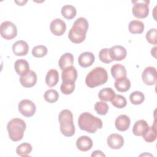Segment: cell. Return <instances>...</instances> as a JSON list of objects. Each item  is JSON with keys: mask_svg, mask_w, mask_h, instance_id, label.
<instances>
[{"mask_svg": "<svg viewBox=\"0 0 157 157\" xmlns=\"http://www.w3.org/2000/svg\"><path fill=\"white\" fill-rule=\"evenodd\" d=\"M88 29V22L84 17L78 18L69 31V39L74 44H80L85 40Z\"/></svg>", "mask_w": 157, "mask_h": 157, "instance_id": "cell-1", "label": "cell"}, {"mask_svg": "<svg viewBox=\"0 0 157 157\" xmlns=\"http://www.w3.org/2000/svg\"><path fill=\"white\" fill-rule=\"evenodd\" d=\"M78 125L80 129L89 133H95L102 127V120L89 112L82 113L78 119Z\"/></svg>", "mask_w": 157, "mask_h": 157, "instance_id": "cell-2", "label": "cell"}, {"mask_svg": "<svg viewBox=\"0 0 157 157\" xmlns=\"http://www.w3.org/2000/svg\"><path fill=\"white\" fill-rule=\"evenodd\" d=\"M61 132L66 137H71L75 134V129L73 121V115L71 111L64 109L58 115Z\"/></svg>", "mask_w": 157, "mask_h": 157, "instance_id": "cell-3", "label": "cell"}, {"mask_svg": "<svg viewBox=\"0 0 157 157\" xmlns=\"http://www.w3.org/2000/svg\"><path fill=\"white\" fill-rule=\"evenodd\" d=\"M108 80L107 71L102 67H96L93 69L85 78V83L90 88H95L104 85Z\"/></svg>", "mask_w": 157, "mask_h": 157, "instance_id": "cell-4", "label": "cell"}, {"mask_svg": "<svg viewBox=\"0 0 157 157\" xmlns=\"http://www.w3.org/2000/svg\"><path fill=\"white\" fill-rule=\"evenodd\" d=\"M25 121L19 118H15L10 120L7 124V129L9 138L13 142L21 140L26 129Z\"/></svg>", "mask_w": 157, "mask_h": 157, "instance_id": "cell-5", "label": "cell"}, {"mask_svg": "<svg viewBox=\"0 0 157 157\" xmlns=\"http://www.w3.org/2000/svg\"><path fill=\"white\" fill-rule=\"evenodd\" d=\"M149 1H132L134 4L132 12L134 16L138 18H144L149 13Z\"/></svg>", "mask_w": 157, "mask_h": 157, "instance_id": "cell-6", "label": "cell"}, {"mask_svg": "<svg viewBox=\"0 0 157 157\" xmlns=\"http://www.w3.org/2000/svg\"><path fill=\"white\" fill-rule=\"evenodd\" d=\"M0 33L2 38L6 40H11L17 36V28L12 22L5 21L1 25Z\"/></svg>", "mask_w": 157, "mask_h": 157, "instance_id": "cell-7", "label": "cell"}, {"mask_svg": "<svg viewBox=\"0 0 157 157\" xmlns=\"http://www.w3.org/2000/svg\"><path fill=\"white\" fill-rule=\"evenodd\" d=\"M18 108L20 113L26 117H31L33 116L36 110L34 103L29 99L21 100L18 103Z\"/></svg>", "mask_w": 157, "mask_h": 157, "instance_id": "cell-8", "label": "cell"}, {"mask_svg": "<svg viewBox=\"0 0 157 157\" xmlns=\"http://www.w3.org/2000/svg\"><path fill=\"white\" fill-rule=\"evenodd\" d=\"M156 69L153 66H148L144 69L142 74V79L147 85H153L156 83Z\"/></svg>", "mask_w": 157, "mask_h": 157, "instance_id": "cell-9", "label": "cell"}, {"mask_svg": "<svg viewBox=\"0 0 157 157\" xmlns=\"http://www.w3.org/2000/svg\"><path fill=\"white\" fill-rule=\"evenodd\" d=\"M50 28L51 32L55 36H59L64 34L66 30L65 22L60 18H55L51 21Z\"/></svg>", "mask_w": 157, "mask_h": 157, "instance_id": "cell-10", "label": "cell"}, {"mask_svg": "<svg viewBox=\"0 0 157 157\" xmlns=\"http://www.w3.org/2000/svg\"><path fill=\"white\" fill-rule=\"evenodd\" d=\"M109 54L113 61H121L126 58L127 52L121 45H114L109 48Z\"/></svg>", "mask_w": 157, "mask_h": 157, "instance_id": "cell-11", "label": "cell"}, {"mask_svg": "<svg viewBox=\"0 0 157 157\" xmlns=\"http://www.w3.org/2000/svg\"><path fill=\"white\" fill-rule=\"evenodd\" d=\"M124 142L123 136L116 133L111 134L107 139V145L112 149L118 150L121 148L124 145Z\"/></svg>", "mask_w": 157, "mask_h": 157, "instance_id": "cell-12", "label": "cell"}, {"mask_svg": "<svg viewBox=\"0 0 157 157\" xmlns=\"http://www.w3.org/2000/svg\"><path fill=\"white\" fill-rule=\"evenodd\" d=\"M77 78V71L74 66H69L62 71L61 78L64 83H75Z\"/></svg>", "mask_w": 157, "mask_h": 157, "instance_id": "cell-13", "label": "cell"}, {"mask_svg": "<svg viewBox=\"0 0 157 157\" xmlns=\"http://www.w3.org/2000/svg\"><path fill=\"white\" fill-rule=\"evenodd\" d=\"M29 50V46L26 42L23 40H17L12 45V51L16 56H25Z\"/></svg>", "mask_w": 157, "mask_h": 157, "instance_id": "cell-14", "label": "cell"}, {"mask_svg": "<svg viewBox=\"0 0 157 157\" xmlns=\"http://www.w3.org/2000/svg\"><path fill=\"white\" fill-rule=\"evenodd\" d=\"M20 82L21 85L25 88H31L34 86L37 82V75L35 72L30 70L25 76L20 77Z\"/></svg>", "mask_w": 157, "mask_h": 157, "instance_id": "cell-15", "label": "cell"}, {"mask_svg": "<svg viewBox=\"0 0 157 157\" xmlns=\"http://www.w3.org/2000/svg\"><path fill=\"white\" fill-rule=\"evenodd\" d=\"M95 57L93 53L85 52L82 53L78 58L79 65L82 67H88L91 66L94 62Z\"/></svg>", "mask_w": 157, "mask_h": 157, "instance_id": "cell-16", "label": "cell"}, {"mask_svg": "<svg viewBox=\"0 0 157 157\" xmlns=\"http://www.w3.org/2000/svg\"><path fill=\"white\" fill-rule=\"evenodd\" d=\"M92 139L87 136H82L76 141L77 148L82 151H87L93 147Z\"/></svg>", "mask_w": 157, "mask_h": 157, "instance_id": "cell-17", "label": "cell"}, {"mask_svg": "<svg viewBox=\"0 0 157 157\" xmlns=\"http://www.w3.org/2000/svg\"><path fill=\"white\" fill-rule=\"evenodd\" d=\"M14 68L17 74L21 77L26 75L30 71L28 62L24 59H17L15 62Z\"/></svg>", "mask_w": 157, "mask_h": 157, "instance_id": "cell-18", "label": "cell"}, {"mask_svg": "<svg viewBox=\"0 0 157 157\" xmlns=\"http://www.w3.org/2000/svg\"><path fill=\"white\" fill-rule=\"evenodd\" d=\"M131 120L126 115H120L115 120V125L116 128L120 131H125L129 128Z\"/></svg>", "mask_w": 157, "mask_h": 157, "instance_id": "cell-19", "label": "cell"}, {"mask_svg": "<svg viewBox=\"0 0 157 157\" xmlns=\"http://www.w3.org/2000/svg\"><path fill=\"white\" fill-rule=\"evenodd\" d=\"M148 128L149 126L145 120H139L135 122L132 128V132L135 136H142Z\"/></svg>", "mask_w": 157, "mask_h": 157, "instance_id": "cell-20", "label": "cell"}, {"mask_svg": "<svg viewBox=\"0 0 157 157\" xmlns=\"http://www.w3.org/2000/svg\"><path fill=\"white\" fill-rule=\"evenodd\" d=\"M111 74L115 80L126 77V69L125 67L121 64H115L111 67Z\"/></svg>", "mask_w": 157, "mask_h": 157, "instance_id": "cell-21", "label": "cell"}, {"mask_svg": "<svg viewBox=\"0 0 157 157\" xmlns=\"http://www.w3.org/2000/svg\"><path fill=\"white\" fill-rule=\"evenodd\" d=\"M59 80V74L58 72L55 69H50L45 77V83L49 87L55 86L58 82Z\"/></svg>", "mask_w": 157, "mask_h": 157, "instance_id": "cell-22", "label": "cell"}, {"mask_svg": "<svg viewBox=\"0 0 157 157\" xmlns=\"http://www.w3.org/2000/svg\"><path fill=\"white\" fill-rule=\"evenodd\" d=\"M74 63V56L71 53H66L61 56L58 65L60 69L63 71L65 68L72 66Z\"/></svg>", "mask_w": 157, "mask_h": 157, "instance_id": "cell-23", "label": "cell"}, {"mask_svg": "<svg viewBox=\"0 0 157 157\" xmlns=\"http://www.w3.org/2000/svg\"><path fill=\"white\" fill-rule=\"evenodd\" d=\"M114 86L119 92H126L131 87V82L126 77L116 80Z\"/></svg>", "mask_w": 157, "mask_h": 157, "instance_id": "cell-24", "label": "cell"}, {"mask_svg": "<svg viewBox=\"0 0 157 157\" xmlns=\"http://www.w3.org/2000/svg\"><path fill=\"white\" fill-rule=\"evenodd\" d=\"M128 29L132 34H141L144 30V24L141 21L134 20L129 22Z\"/></svg>", "mask_w": 157, "mask_h": 157, "instance_id": "cell-25", "label": "cell"}, {"mask_svg": "<svg viewBox=\"0 0 157 157\" xmlns=\"http://www.w3.org/2000/svg\"><path fill=\"white\" fill-rule=\"evenodd\" d=\"M156 125L155 120L153 124L151 126H149L148 130L144 134H143L142 136L147 142L150 143L154 142L156 140Z\"/></svg>", "mask_w": 157, "mask_h": 157, "instance_id": "cell-26", "label": "cell"}, {"mask_svg": "<svg viewBox=\"0 0 157 157\" xmlns=\"http://www.w3.org/2000/svg\"><path fill=\"white\" fill-rule=\"evenodd\" d=\"M115 96V93L110 87L104 88L101 90L99 92L98 96L101 101H112Z\"/></svg>", "mask_w": 157, "mask_h": 157, "instance_id": "cell-27", "label": "cell"}, {"mask_svg": "<svg viewBox=\"0 0 157 157\" xmlns=\"http://www.w3.org/2000/svg\"><path fill=\"white\" fill-rule=\"evenodd\" d=\"M61 15L64 18L67 20L74 18L77 13V10L75 7L72 5L66 4L63 6L61 10Z\"/></svg>", "mask_w": 157, "mask_h": 157, "instance_id": "cell-28", "label": "cell"}, {"mask_svg": "<svg viewBox=\"0 0 157 157\" xmlns=\"http://www.w3.org/2000/svg\"><path fill=\"white\" fill-rule=\"evenodd\" d=\"M33 149L32 145L29 143H22L20 144L16 149L18 155L21 157L28 156L31 152Z\"/></svg>", "mask_w": 157, "mask_h": 157, "instance_id": "cell-29", "label": "cell"}, {"mask_svg": "<svg viewBox=\"0 0 157 157\" xmlns=\"http://www.w3.org/2000/svg\"><path fill=\"white\" fill-rule=\"evenodd\" d=\"M145 99L144 94L139 91H135L131 93L129 100L134 105H139L142 104Z\"/></svg>", "mask_w": 157, "mask_h": 157, "instance_id": "cell-30", "label": "cell"}, {"mask_svg": "<svg viewBox=\"0 0 157 157\" xmlns=\"http://www.w3.org/2000/svg\"><path fill=\"white\" fill-rule=\"evenodd\" d=\"M44 98L47 102L49 103H53L58 101L59 98V94L55 90L49 89L45 92Z\"/></svg>", "mask_w": 157, "mask_h": 157, "instance_id": "cell-31", "label": "cell"}, {"mask_svg": "<svg viewBox=\"0 0 157 157\" xmlns=\"http://www.w3.org/2000/svg\"><path fill=\"white\" fill-rule=\"evenodd\" d=\"M47 48L43 45H36L32 49V55L36 58H42L47 53Z\"/></svg>", "mask_w": 157, "mask_h": 157, "instance_id": "cell-32", "label": "cell"}, {"mask_svg": "<svg viewBox=\"0 0 157 157\" xmlns=\"http://www.w3.org/2000/svg\"><path fill=\"white\" fill-rule=\"evenodd\" d=\"M111 102L114 107L118 109L124 108L127 104L126 98L120 94L115 95L114 98L112 100Z\"/></svg>", "mask_w": 157, "mask_h": 157, "instance_id": "cell-33", "label": "cell"}, {"mask_svg": "<svg viewBox=\"0 0 157 157\" xmlns=\"http://www.w3.org/2000/svg\"><path fill=\"white\" fill-rule=\"evenodd\" d=\"M94 109L98 114L105 115L109 110V106L107 103L103 101L96 102L94 104Z\"/></svg>", "mask_w": 157, "mask_h": 157, "instance_id": "cell-34", "label": "cell"}, {"mask_svg": "<svg viewBox=\"0 0 157 157\" xmlns=\"http://www.w3.org/2000/svg\"><path fill=\"white\" fill-rule=\"evenodd\" d=\"M99 58L101 62L105 64H109L113 61L110 56L109 48H107L101 49L100 50L99 53Z\"/></svg>", "mask_w": 157, "mask_h": 157, "instance_id": "cell-35", "label": "cell"}, {"mask_svg": "<svg viewBox=\"0 0 157 157\" xmlns=\"http://www.w3.org/2000/svg\"><path fill=\"white\" fill-rule=\"evenodd\" d=\"M75 89V83H64L62 82L60 90L64 94H70L72 93Z\"/></svg>", "mask_w": 157, "mask_h": 157, "instance_id": "cell-36", "label": "cell"}, {"mask_svg": "<svg viewBox=\"0 0 157 157\" xmlns=\"http://www.w3.org/2000/svg\"><path fill=\"white\" fill-rule=\"evenodd\" d=\"M145 37L148 43L156 45V29L153 28L149 29L146 33Z\"/></svg>", "mask_w": 157, "mask_h": 157, "instance_id": "cell-37", "label": "cell"}, {"mask_svg": "<svg viewBox=\"0 0 157 157\" xmlns=\"http://www.w3.org/2000/svg\"><path fill=\"white\" fill-rule=\"evenodd\" d=\"M92 157L93 156H96V157H98V156H105V155L100 150H95L94 151L91 155Z\"/></svg>", "mask_w": 157, "mask_h": 157, "instance_id": "cell-38", "label": "cell"}, {"mask_svg": "<svg viewBox=\"0 0 157 157\" xmlns=\"http://www.w3.org/2000/svg\"><path fill=\"white\" fill-rule=\"evenodd\" d=\"M156 47H153V48H151V55H153L155 58H156Z\"/></svg>", "mask_w": 157, "mask_h": 157, "instance_id": "cell-39", "label": "cell"}, {"mask_svg": "<svg viewBox=\"0 0 157 157\" xmlns=\"http://www.w3.org/2000/svg\"><path fill=\"white\" fill-rule=\"evenodd\" d=\"M17 4H18V6H23L26 2H27V1H20V2H18V1H15Z\"/></svg>", "mask_w": 157, "mask_h": 157, "instance_id": "cell-40", "label": "cell"}]
</instances>
